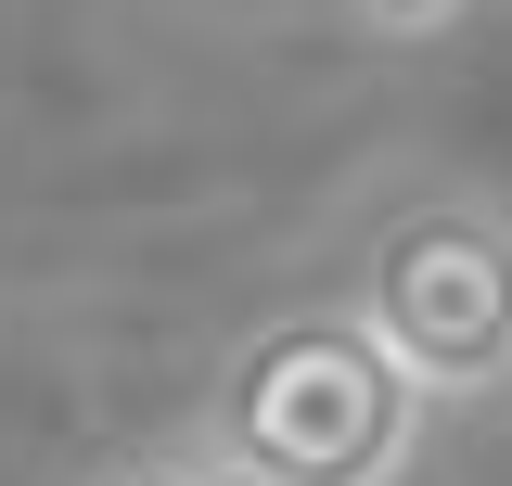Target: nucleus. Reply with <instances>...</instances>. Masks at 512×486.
<instances>
[{
  "instance_id": "obj_1",
  "label": "nucleus",
  "mask_w": 512,
  "mask_h": 486,
  "mask_svg": "<svg viewBox=\"0 0 512 486\" xmlns=\"http://www.w3.org/2000/svg\"><path fill=\"white\" fill-rule=\"evenodd\" d=\"M423 410L436 397L384 359L359 307H295L218 359L192 461L218 486H397L423 448Z\"/></svg>"
},
{
  "instance_id": "obj_2",
  "label": "nucleus",
  "mask_w": 512,
  "mask_h": 486,
  "mask_svg": "<svg viewBox=\"0 0 512 486\" xmlns=\"http://www.w3.org/2000/svg\"><path fill=\"white\" fill-rule=\"evenodd\" d=\"M346 307L423 397H512V218L474 192H410L372 218Z\"/></svg>"
},
{
  "instance_id": "obj_3",
  "label": "nucleus",
  "mask_w": 512,
  "mask_h": 486,
  "mask_svg": "<svg viewBox=\"0 0 512 486\" xmlns=\"http://www.w3.org/2000/svg\"><path fill=\"white\" fill-rule=\"evenodd\" d=\"M103 486H218L205 461H128V474H103Z\"/></svg>"
},
{
  "instance_id": "obj_4",
  "label": "nucleus",
  "mask_w": 512,
  "mask_h": 486,
  "mask_svg": "<svg viewBox=\"0 0 512 486\" xmlns=\"http://www.w3.org/2000/svg\"><path fill=\"white\" fill-rule=\"evenodd\" d=\"M359 13H372V26H448L461 0H359Z\"/></svg>"
}]
</instances>
